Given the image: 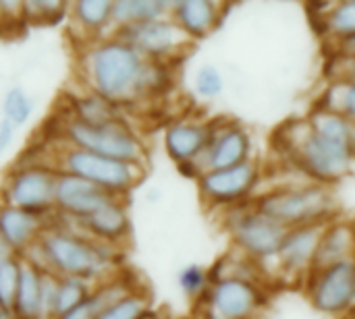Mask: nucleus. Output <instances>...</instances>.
I'll return each instance as SVG.
<instances>
[{"instance_id":"obj_1","label":"nucleus","mask_w":355,"mask_h":319,"mask_svg":"<svg viewBox=\"0 0 355 319\" xmlns=\"http://www.w3.org/2000/svg\"><path fill=\"white\" fill-rule=\"evenodd\" d=\"M119 251L79 230L48 224L40 241L21 257L58 278H77L96 286L119 272Z\"/></svg>"},{"instance_id":"obj_2","label":"nucleus","mask_w":355,"mask_h":319,"mask_svg":"<svg viewBox=\"0 0 355 319\" xmlns=\"http://www.w3.org/2000/svg\"><path fill=\"white\" fill-rule=\"evenodd\" d=\"M148 60L119 37H100L83 48L79 73L85 89L119 104L141 100V81Z\"/></svg>"},{"instance_id":"obj_3","label":"nucleus","mask_w":355,"mask_h":319,"mask_svg":"<svg viewBox=\"0 0 355 319\" xmlns=\"http://www.w3.org/2000/svg\"><path fill=\"white\" fill-rule=\"evenodd\" d=\"M289 133L283 139L293 166L312 183L337 185L352 174L355 152L349 141H337L314 133L306 120H289Z\"/></svg>"},{"instance_id":"obj_4","label":"nucleus","mask_w":355,"mask_h":319,"mask_svg":"<svg viewBox=\"0 0 355 319\" xmlns=\"http://www.w3.org/2000/svg\"><path fill=\"white\" fill-rule=\"evenodd\" d=\"M252 206L287 230L310 224H327L337 216L333 187L312 181L275 187L254 197Z\"/></svg>"},{"instance_id":"obj_5","label":"nucleus","mask_w":355,"mask_h":319,"mask_svg":"<svg viewBox=\"0 0 355 319\" xmlns=\"http://www.w3.org/2000/svg\"><path fill=\"white\" fill-rule=\"evenodd\" d=\"M50 168H54L56 172L85 179L121 197H129V193L144 183L148 170V166L141 164L112 160L64 143H56L54 147H50Z\"/></svg>"},{"instance_id":"obj_6","label":"nucleus","mask_w":355,"mask_h":319,"mask_svg":"<svg viewBox=\"0 0 355 319\" xmlns=\"http://www.w3.org/2000/svg\"><path fill=\"white\" fill-rule=\"evenodd\" d=\"M58 135V143L112 160L148 166V147L125 118L106 125H83L75 118L64 116L60 120Z\"/></svg>"},{"instance_id":"obj_7","label":"nucleus","mask_w":355,"mask_h":319,"mask_svg":"<svg viewBox=\"0 0 355 319\" xmlns=\"http://www.w3.org/2000/svg\"><path fill=\"white\" fill-rule=\"evenodd\" d=\"M225 212L227 230L237 253H241L258 266H266L268 262L277 259L287 228L254 210L250 201L229 208Z\"/></svg>"},{"instance_id":"obj_8","label":"nucleus","mask_w":355,"mask_h":319,"mask_svg":"<svg viewBox=\"0 0 355 319\" xmlns=\"http://www.w3.org/2000/svg\"><path fill=\"white\" fill-rule=\"evenodd\" d=\"M58 172L40 162H19L4 179L2 185V206L19 208L37 216H46L54 210Z\"/></svg>"},{"instance_id":"obj_9","label":"nucleus","mask_w":355,"mask_h":319,"mask_svg":"<svg viewBox=\"0 0 355 319\" xmlns=\"http://www.w3.org/2000/svg\"><path fill=\"white\" fill-rule=\"evenodd\" d=\"M198 303H202L198 316L212 319H256L266 309L268 295L258 282L225 276L212 280L206 295Z\"/></svg>"},{"instance_id":"obj_10","label":"nucleus","mask_w":355,"mask_h":319,"mask_svg":"<svg viewBox=\"0 0 355 319\" xmlns=\"http://www.w3.org/2000/svg\"><path fill=\"white\" fill-rule=\"evenodd\" d=\"M260 183L262 166L256 160H248L231 168L206 170L198 179V193L208 208L229 210L252 201Z\"/></svg>"},{"instance_id":"obj_11","label":"nucleus","mask_w":355,"mask_h":319,"mask_svg":"<svg viewBox=\"0 0 355 319\" xmlns=\"http://www.w3.org/2000/svg\"><path fill=\"white\" fill-rule=\"evenodd\" d=\"M312 307L324 316L343 318L355 309V259L314 270L306 278Z\"/></svg>"},{"instance_id":"obj_12","label":"nucleus","mask_w":355,"mask_h":319,"mask_svg":"<svg viewBox=\"0 0 355 319\" xmlns=\"http://www.w3.org/2000/svg\"><path fill=\"white\" fill-rule=\"evenodd\" d=\"M129 46H133L146 60L154 62H171L191 44L187 35L173 23L171 17H162L156 21L114 29V35Z\"/></svg>"},{"instance_id":"obj_13","label":"nucleus","mask_w":355,"mask_h":319,"mask_svg":"<svg viewBox=\"0 0 355 319\" xmlns=\"http://www.w3.org/2000/svg\"><path fill=\"white\" fill-rule=\"evenodd\" d=\"M254 137L237 120H212V135L206 152L198 160L202 170H220L254 160Z\"/></svg>"},{"instance_id":"obj_14","label":"nucleus","mask_w":355,"mask_h":319,"mask_svg":"<svg viewBox=\"0 0 355 319\" xmlns=\"http://www.w3.org/2000/svg\"><path fill=\"white\" fill-rule=\"evenodd\" d=\"M116 199H129V197L114 195L85 179L73 176V174L58 172V176H56L54 210L69 220H75V222L83 220Z\"/></svg>"},{"instance_id":"obj_15","label":"nucleus","mask_w":355,"mask_h":319,"mask_svg":"<svg viewBox=\"0 0 355 319\" xmlns=\"http://www.w3.org/2000/svg\"><path fill=\"white\" fill-rule=\"evenodd\" d=\"M324 224H310V226H297L289 228L285 233V239L281 243V249L277 253L275 266L287 280H304L310 276L320 233Z\"/></svg>"},{"instance_id":"obj_16","label":"nucleus","mask_w":355,"mask_h":319,"mask_svg":"<svg viewBox=\"0 0 355 319\" xmlns=\"http://www.w3.org/2000/svg\"><path fill=\"white\" fill-rule=\"evenodd\" d=\"M75 224L81 228V235H85L98 243L112 245V247L121 249L131 237V218H129V210H127V199H116V201L100 208L92 216L77 220Z\"/></svg>"},{"instance_id":"obj_17","label":"nucleus","mask_w":355,"mask_h":319,"mask_svg":"<svg viewBox=\"0 0 355 319\" xmlns=\"http://www.w3.org/2000/svg\"><path fill=\"white\" fill-rule=\"evenodd\" d=\"M212 135V120H193L181 118L166 127L164 131V149L175 164L198 162L208 147Z\"/></svg>"},{"instance_id":"obj_18","label":"nucleus","mask_w":355,"mask_h":319,"mask_svg":"<svg viewBox=\"0 0 355 319\" xmlns=\"http://www.w3.org/2000/svg\"><path fill=\"white\" fill-rule=\"evenodd\" d=\"M168 17L187 35V39L208 37L223 19V2L214 0H177L171 2Z\"/></svg>"},{"instance_id":"obj_19","label":"nucleus","mask_w":355,"mask_h":319,"mask_svg":"<svg viewBox=\"0 0 355 319\" xmlns=\"http://www.w3.org/2000/svg\"><path fill=\"white\" fill-rule=\"evenodd\" d=\"M355 259V222L352 220H331L324 224L314 257V270H324L335 264Z\"/></svg>"},{"instance_id":"obj_20","label":"nucleus","mask_w":355,"mask_h":319,"mask_svg":"<svg viewBox=\"0 0 355 319\" xmlns=\"http://www.w3.org/2000/svg\"><path fill=\"white\" fill-rule=\"evenodd\" d=\"M46 228L48 222L42 216L0 203V235L8 241L19 257L40 241Z\"/></svg>"},{"instance_id":"obj_21","label":"nucleus","mask_w":355,"mask_h":319,"mask_svg":"<svg viewBox=\"0 0 355 319\" xmlns=\"http://www.w3.org/2000/svg\"><path fill=\"white\" fill-rule=\"evenodd\" d=\"M121 108L123 106L85 89L83 93L71 98V112L67 116L83 125H106V122L123 118Z\"/></svg>"},{"instance_id":"obj_22","label":"nucleus","mask_w":355,"mask_h":319,"mask_svg":"<svg viewBox=\"0 0 355 319\" xmlns=\"http://www.w3.org/2000/svg\"><path fill=\"white\" fill-rule=\"evenodd\" d=\"M171 2L166 0H116L112 4V29H123L148 21L168 17Z\"/></svg>"},{"instance_id":"obj_23","label":"nucleus","mask_w":355,"mask_h":319,"mask_svg":"<svg viewBox=\"0 0 355 319\" xmlns=\"http://www.w3.org/2000/svg\"><path fill=\"white\" fill-rule=\"evenodd\" d=\"M44 270L21 257V276L12 311L21 319H40V293Z\"/></svg>"},{"instance_id":"obj_24","label":"nucleus","mask_w":355,"mask_h":319,"mask_svg":"<svg viewBox=\"0 0 355 319\" xmlns=\"http://www.w3.org/2000/svg\"><path fill=\"white\" fill-rule=\"evenodd\" d=\"M112 0H77L71 2L69 15L81 31L102 35L106 29H112Z\"/></svg>"},{"instance_id":"obj_25","label":"nucleus","mask_w":355,"mask_h":319,"mask_svg":"<svg viewBox=\"0 0 355 319\" xmlns=\"http://www.w3.org/2000/svg\"><path fill=\"white\" fill-rule=\"evenodd\" d=\"M324 25V35L335 39V44H345L355 35V0H341L333 2L331 8L316 17Z\"/></svg>"},{"instance_id":"obj_26","label":"nucleus","mask_w":355,"mask_h":319,"mask_svg":"<svg viewBox=\"0 0 355 319\" xmlns=\"http://www.w3.org/2000/svg\"><path fill=\"white\" fill-rule=\"evenodd\" d=\"M308 125L314 133L337 141H349L352 135V122L327 108H314L308 116Z\"/></svg>"},{"instance_id":"obj_27","label":"nucleus","mask_w":355,"mask_h":319,"mask_svg":"<svg viewBox=\"0 0 355 319\" xmlns=\"http://www.w3.org/2000/svg\"><path fill=\"white\" fill-rule=\"evenodd\" d=\"M33 100L31 95L21 87V85H12L6 89L4 98H2V118H6L10 125H15L17 129L27 125L31 114H33Z\"/></svg>"},{"instance_id":"obj_28","label":"nucleus","mask_w":355,"mask_h":319,"mask_svg":"<svg viewBox=\"0 0 355 319\" xmlns=\"http://www.w3.org/2000/svg\"><path fill=\"white\" fill-rule=\"evenodd\" d=\"M92 284L77 280V278H58V289H56V305H54V319L62 313L73 311L81 303L87 301L92 293Z\"/></svg>"},{"instance_id":"obj_29","label":"nucleus","mask_w":355,"mask_h":319,"mask_svg":"<svg viewBox=\"0 0 355 319\" xmlns=\"http://www.w3.org/2000/svg\"><path fill=\"white\" fill-rule=\"evenodd\" d=\"M318 108H327L333 110L341 116H345L352 125L355 122V85L343 81V79H335L333 85L327 89L324 93V106Z\"/></svg>"},{"instance_id":"obj_30","label":"nucleus","mask_w":355,"mask_h":319,"mask_svg":"<svg viewBox=\"0 0 355 319\" xmlns=\"http://www.w3.org/2000/svg\"><path fill=\"white\" fill-rule=\"evenodd\" d=\"M152 309V299L146 289H137L129 297L121 299L106 311H102L96 319H139L146 311Z\"/></svg>"},{"instance_id":"obj_31","label":"nucleus","mask_w":355,"mask_h":319,"mask_svg":"<svg viewBox=\"0 0 355 319\" xmlns=\"http://www.w3.org/2000/svg\"><path fill=\"white\" fill-rule=\"evenodd\" d=\"M177 282H179L181 293L187 299L200 301L206 295L208 286H210V270H206L200 264H187V266H183L179 270Z\"/></svg>"},{"instance_id":"obj_32","label":"nucleus","mask_w":355,"mask_h":319,"mask_svg":"<svg viewBox=\"0 0 355 319\" xmlns=\"http://www.w3.org/2000/svg\"><path fill=\"white\" fill-rule=\"evenodd\" d=\"M67 10H69L67 2H60V0H52V2L50 0L21 2V15L25 19H29L31 23H42V25L60 21L67 15Z\"/></svg>"},{"instance_id":"obj_33","label":"nucleus","mask_w":355,"mask_h":319,"mask_svg":"<svg viewBox=\"0 0 355 319\" xmlns=\"http://www.w3.org/2000/svg\"><path fill=\"white\" fill-rule=\"evenodd\" d=\"M193 89L202 100H214L225 91L223 73L214 64H202L193 77Z\"/></svg>"},{"instance_id":"obj_34","label":"nucleus","mask_w":355,"mask_h":319,"mask_svg":"<svg viewBox=\"0 0 355 319\" xmlns=\"http://www.w3.org/2000/svg\"><path fill=\"white\" fill-rule=\"evenodd\" d=\"M21 276V257L0 266V309H12Z\"/></svg>"},{"instance_id":"obj_35","label":"nucleus","mask_w":355,"mask_h":319,"mask_svg":"<svg viewBox=\"0 0 355 319\" xmlns=\"http://www.w3.org/2000/svg\"><path fill=\"white\" fill-rule=\"evenodd\" d=\"M15 135H17V127L10 125L6 118H0V156H4L10 149Z\"/></svg>"},{"instance_id":"obj_36","label":"nucleus","mask_w":355,"mask_h":319,"mask_svg":"<svg viewBox=\"0 0 355 319\" xmlns=\"http://www.w3.org/2000/svg\"><path fill=\"white\" fill-rule=\"evenodd\" d=\"M96 318H98V313H96L94 305L89 303V297H87V301H85V303H81L79 307H75V309H73V311H69V313L58 316L56 319H96Z\"/></svg>"},{"instance_id":"obj_37","label":"nucleus","mask_w":355,"mask_h":319,"mask_svg":"<svg viewBox=\"0 0 355 319\" xmlns=\"http://www.w3.org/2000/svg\"><path fill=\"white\" fill-rule=\"evenodd\" d=\"M177 168H179V172H181L183 176L193 179V181H198V179L204 174V170H202L200 162H183V164H177Z\"/></svg>"},{"instance_id":"obj_38","label":"nucleus","mask_w":355,"mask_h":319,"mask_svg":"<svg viewBox=\"0 0 355 319\" xmlns=\"http://www.w3.org/2000/svg\"><path fill=\"white\" fill-rule=\"evenodd\" d=\"M341 60H343V71L339 73L337 79H343V81L355 85V56H349V58H343L341 56Z\"/></svg>"},{"instance_id":"obj_39","label":"nucleus","mask_w":355,"mask_h":319,"mask_svg":"<svg viewBox=\"0 0 355 319\" xmlns=\"http://www.w3.org/2000/svg\"><path fill=\"white\" fill-rule=\"evenodd\" d=\"M19 255L15 253V249L8 245V241L0 235V266L2 264H6V262H10V259H17Z\"/></svg>"},{"instance_id":"obj_40","label":"nucleus","mask_w":355,"mask_h":319,"mask_svg":"<svg viewBox=\"0 0 355 319\" xmlns=\"http://www.w3.org/2000/svg\"><path fill=\"white\" fill-rule=\"evenodd\" d=\"M139 319H168V316L164 311H160V309H150V311H146Z\"/></svg>"},{"instance_id":"obj_41","label":"nucleus","mask_w":355,"mask_h":319,"mask_svg":"<svg viewBox=\"0 0 355 319\" xmlns=\"http://www.w3.org/2000/svg\"><path fill=\"white\" fill-rule=\"evenodd\" d=\"M0 319H21L12 309H0Z\"/></svg>"},{"instance_id":"obj_42","label":"nucleus","mask_w":355,"mask_h":319,"mask_svg":"<svg viewBox=\"0 0 355 319\" xmlns=\"http://www.w3.org/2000/svg\"><path fill=\"white\" fill-rule=\"evenodd\" d=\"M349 143H352V147H354V152H355V122L352 125V135H349Z\"/></svg>"},{"instance_id":"obj_43","label":"nucleus","mask_w":355,"mask_h":319,"mask_svg":"<svg viewBox=\"0 0 355 319\" xmlns=\"http://www.w3.org/2000/svg\"><path fill=\"white\" fill-rule=\"evenodd\" d=\"M343 319H355V309L354 311H349L347 316H343Z\"/></svg>"},{"instance_id":"obj_44","label":"nucleus","mask_w":355,"mask_h":319,"mask_svg":"<svg viewBox=\"0 0 355 319\" xmlns=\"http://www.w3.org/2000/svg\"><path fill=\"white\" fill-rule=\"evenodd\" d=\"M196 319H212V318H208V316H198Z\"/></svg>"}]
</instances>
